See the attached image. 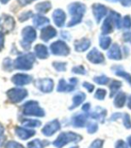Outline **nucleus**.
<instances>
[{
  "mask_svg": "<svg viewBox=\"0 0 131 148\" xmlns=\"http://www.w3.org/2000/svg\"><path fill=\"white\" fill-rule=\"evenodd\" d=\"M68 10L71 16V19L68 23V27H72L80 23L86 13V5L80 2H74L68 6Z\"/></svg>",
  "mask_w": 131,
  "mask_h": 148,
  "instance_id": "f257e3e1",
  "label": "nucleus"
},
{
  "mask_svg": "<svg viewBox=\"0 0 131 148\" xmlns=\"http://www.w3.org/2000/svg\"><path fill=\"white\" fill-rule=\"evenodd\" d=\"M81 136L73 133V132H62L61 133L58 137L53 141V145L57 148H62L64 145H66L69 143H77L81 140Z\"/></svg>",
  "mask_w": 131,
  "mask_h": 148,
  "instance_id": "f03ea898",
  "label": "nucleus"
},
{
  "mask_svg": "<svg viewBox=\"0 0 131 148\" xmlns=\"http://www.w3.org/2000/svg\"><path fill=\"white\" fill-rule=\"evenodd\" d=\"M35 56H34L32 53L18 56L14 62V67L17 70H30L33 67V63L35 62Z\"/></svg>",
  "mask_w": 131,
  "mask_h": 148,
  "instance_id": "7ed1b4c3",
  "label": "nucleus"
},
{
  "mask_svg": "<svg viewBox=\"0 0 131 148\" xmlns=\"http://www.w3.org/2000/svg\"><path fill=\"white\" fill-rule=\"evenodd\" d=\"M23 112L26 116H36V117H44L45 111L36 101H28L23 106Z\"/></svg>",
  "mask_w": 131,
  "mask_h": 148,
  "instance_id": "20e7f679",
  "label": "nucleus"
},
{
  "mask_svg": "<svg viewBox=\"0 0 131 148\" xmlns=\"http://www.w3.org/2000/svg\"><path fill=\"white\" fill-rule=\"evenodd\" d=\"M21 37H23L21 46L25 49H29L30 47V44L37 38V32L34 28L27 26L21 31Z\"/></svg>",
  "mask_w": 131,
  "mask_h": 148,
  "instance_id": "39448f33",
  "label": "nucleus"
},
{
  "mask_svg": "<svg viewBox=\"0 0 131 148\" xmlns=\"http://www.w3.org/2000/svg\"><path fill=\"white\" fill-rule=\"evenodd\" d=\"M50 50L54 56H66L70 54V47L65 42L62 40H57L51 44Z\"/></svg>",
  "mask_w": 131,
  "mask_h": 148,
  "instance_id": "423d86ee",
  "label": "nucleus"
},
{
  "mask_svg": "<svg viewBox=\"0 0 131 148\" xmlns=\"http://www.w3.org/2000/svg\"><path fill=\"white\" fill-rule=\"evenodd\" d=\"M7 97L13 103H20L28 97V91L23 88H12L6 93Z\"/></svg>",
  "mask_w": 131,
  "mask_h": 148,
  "instance_id": "0eeeda50",
  "label": "nucleus"
},
{
  "mask_svg": "<svg viewBox=\"0 0 131 148\" xmlns=\"http://www.w3.org/2000/svg\"><path fill=\"white\" fill-rule=\"evenodd\" d=\"M14 19L8 14H3L0 16V32L7 33L14 29Z\"/></svg>",
  "mask_w": 131,
  "mask_h": 148,
  "instance_id": "6e6552de",
  "label": "nucleus"
},
{
  "mask_svg": "<svg viewBox=\"0 0 131 148\" xmlns=\"http://www.w3.org/2000/svg\"><path fill=\"white\" fill-rule=\"evenodd\" d=\"M77 83H78V79L75 78H71L69 82H66V80L62 79L59 81L57 91L58 92H71L75 89Z\"/></svg>",
  "mask_w": 131,
  "mask_h": 148,
  "instance_id": "1a4fd4ad",
  "label": "nucleus"
},
{
  "mask_svg": "<svg viewBox=\"0 0 131 148\" xmlns=\"http://www.w3.org/2000/svg\"><path fill=\"white\" fill-rule=\"evenodd\" d=\"M35 86L43 93H50L53 89V81L51 79H42L35 81Z\"/></svg>",
  "mask_w": 131,
  "mask_h": 148,
  "instance_id": "9d476101",
  "label": "nucleus"
},
{
  "mask_svg": "<svg viewBox=\"0 0 131 148\" xmlns=\"http://www.w3.org/2000/svg\"><path fill=\"white\" fill-rule=\"evenodd\" d=\"M93 10V14L95 18V21L97 23H100L102 19L107 14L108 9L105 5H101V4H94L92 6Z\"/></svg>",
  "mask_w": 131,
  "mask_h": 148,
  "instance_id": "9b49d317",
  "label": "nucleus"
},
{
  "mask_svg": "<svg viewBox=\"0 0 131 148\" xmlns=\"http://www.w3.org/2000/svg\"><path fill=\"white\" fill-rule=\"evenodd\" d=\"M60 122L57 120H53L45 125V127L42 129V133L47 136H51L54 133H56L60 130Z\"/></svg>",
  "mask_w": 131,
  "mask_h": 148,
  "instance_id": "f8f14e48",
  "label": "nucleus"
},
{
  "mask_svg": "<svg viewBox=\"0 0 131 148\" xmlns=\"http://www.w3.org/2000/svg\"><path fill=\"white\" fill-rule=\"evenodd\" d=\"M86 58L89 62H91L92 63H95V64H99V63H102L104 62V55L95 47L93 48L88 54H87Z\"/></svg>",
  "mask_w": 131,
  "mask_h": 148,
  "instance_id": "ddd939ff",
  "label": "nucleus"
},
{
  "mask_svg": "<svg viewBox=\"0 0 131 148\" xmlns=\"http://www.w3.org/2000/svg\"><path fill=\"white\" fill-rule=\"evenodd\" d=\"M31 80V76L23 73H17L12 78V82L16 86H25L27 84H29Z\"/></svg>",
  "mask_w": 131,
  "mask_h": 148,
  "instance_id": "4468645a",
  "label": "nucleus"
},
{
  "mask_svg": "<svg viewBox=\"0 0 131 148\" xmlns=\"http://www.w3.org/2000/svg\"><path fill=\"white\" fill-rule=\"evenodd\" d=\"M56 35H57V31L56 29L53 28L52 26H46L45 28H43L41 29L40 38L43 41L47 42L50 39H52L53 38L56 37Z\"/></svg>",
  "mask_w": 131,
  "mask_h": 148,
  "instance_id": "2eb2a0df",
  "label": "nucleus"
},
{
  "mask_svg": "<svg viewBox=\"0 0 131 148\" xmlns=\"http://www.w3.org/2000/svg\"><path fill=\"white\" fill-rule=\"evenodd\" d=\"M53 20L54 24L59 28H62L65 24L66 14H65V13L62 9H56V10H54V12L53 13Z\"/></svg>",
  "mask_w": 131,
  "mask_h": 148,
  "instance_id": "dca6fc26",
  "label": "nucleus"
},
{
  "mask_svg": "<svg viewBox=\"0 0 131 148\" xmlns=\"http://www.w3.org/2000/svg\"><path fill=\"white\" fill-rule=\"evenodd\" d=\"M15 134L17 135V136L19 138L23 139V140H27L30 137L33 136L36 134L35 130H29V129H25V128H18L15 129Z\"/></svg>",
  "mask_w": 131,
  "mask_h": 148,
  "instance_id": "f3484780",
  "label": "nucleus"
},
{
  "mask_svg": "<svg viewBox=\"0 0 131 148\" xmlns=\"http://www.w3.org/2000/svg\"><path fill=\"white\" fill-rule=\"evenodd\" d=\"M91 42L88 38H83L81 39L76 40L74 43V48L77 52H85L90 47Z\"/></svg>",
  "mask_w": 131,
  "mask_h": 148,
  "instance_id": "a211bd4d",
  "label": "nucleus"
},
{
  "mask_svg": "<svg viewBox=\"0 0 131 148\" xmlns=\"http://www.w3.org/2000/svg\"><path fill=\"white\" fill-rule=\"evenodd\" d=\"M107 56L112 60H116V61L121 60L122 58V54H121V50L118 44H113L110 47V49H109Z\"/></svg>",
  "mask_w": 131,
  "mask_h": 148,
  "instance_id": "6ab92c4d",
  "label": "nucleus"
},
{
  "mask_svg": "<svg viewBox=\"0 0 131 148\" xmlns=\"http://www.w3.org/2000/svg\"><path fill=\"white\" fill-rule=\"evenodd\" d=\"M87 114L86 113H79L72 118V125L75 128H82L86 123Z\"/></svg>",
  "mask_w": 131,
  "mask_h": 148,
  "instance_id": "aec40b11",
  "label": "nucleus"
},
{
  "mask_svg": "<svg viewBox=\"0 0 131 148\" xmlns=\"http://www.w3.org/2000/svg\"><path fill=\"white\" fill-rule=\"evenodd\" d=\"M113 25H114L113 19L110 14H109V16L104 21L103 25H102V32H103V34L106 35V34L111 33L112 31V29H113Z\"/></svg>",
  "mask_w": 131,
  "mask_h": 148,
  "instance_id": "412c9836",
  "label": "nucleus"
},
{
  "mask_svg": "<svg viewBox=\"0 0 131 148\" xmlns=\"http://www.w3.org/2000/svg\"><path fill=\"white\" fill-rule=\"evenodd\" d=\"M34 49H35V56L39 59H47L49 56L48 49L45 45L38 44Z\"/></svg>",
  "mask_w": 131,
  "mask_h": 148,
  "instance_id": "4be33fe9",
  "label": "nucleus"
},
{
  "mask_svg": "<svg viewBox=\"0 0 131 148\" xmlns=\"http://www.w3.org/2000/svg\"><path fill=\"white\" fill-rule=\"evenodd\" d=\"M47 24H49V19L42 16L40 14H36L33 16V25L36 28H39V29H43V27L47 26Z\"/></svg>",
  "mask_w": 131,
  "mask_h": 148,
  "instance_id": "5701e85b",
  "label": "nucleus"
},
{
  "mask_svg": "<svg viewBox=\"0 0 131 148\" xmlns=\"http://www.w3.org/2000/svg\"><path fill=\"white\" fill-rule=\"evenodd\" d=\"M90 116L96 120V121H104L105 116H106V110L104 108H102L100 106H97L90 114Z\"/></svg>",
  "mask_w": 131,
  "mask_h": 148,
  "instance_id": "b1692460",
  "label": "nucleus"
},
{
  "mask_svg": "<svg viewBox=\"0 0 131 148\" xmlns=\"http://www.w3.org/2000/svg\"><path fill=\"white\" fill-rule=\"evenodd\" d=\"M85 99H86V95L83 92L77 93L72 98V104H71V106L70 107V110L77 108L79 105H80L85 101Z\"/></svg>",
  "mask_w": 131,
  "mask_h": 148,
  "instance_id": "393cba45",
  "label": "nucleus"
},
{
  "mask_svg": "<svg viewBox=\"0 0 131 148\" xmlns=\"http://www.w3.org/2000/svg\"><path fill=\"white\" fill-rule=\"evenodd\" d=\"M126 94L123 93V92H119L117 94V96L115 97V99H114V105L115 107L117 108H121L124 106V104L126 103Z\"/></svg>",
  "mask_w": 131,
  "mask_h": 148,
  "instance_id": "a878e982",
  "label": "nucleus"
},
{
  "mask_svg": "<svg viewBox=\"0 0 131 148\" xmlns=\"http://www.w3.org/2000/svg\"><path fill=\"white\" fill-rule=\"evenodd\" d=\"M112 70H113V72L116 74L117 76L122 77L125 80L128 81V83L131 86V75L129 73L126 72L123 69H119V67H116V66H113Z\"/></svg>",
  "mask_w": 131,
  "mask_h": 148,
  "instance_id": "bb28decb",
  "label": "nucleus"
},
{
  "mask_svg": "<svg viewBox=\"0 0 131 148\" xmlns=\"http://www.w3.org/2000/svg\"><path fill=\"white\" fill-rule=\"evenodd\" d=\"M52 8V5L49 1L41 2L36 5V10L39 14H46Z\"/></svg>",
  "mask_w": 131,
  "mask_h": 148,
  "instance_id": "cd10ccee",
  "label": "nucleus"
},
{
  "mask_svg": "<svg viewBox=\"0 0 131 148\" xmlns=\"http://www.w3.org/2000/svg\"><path fill=\"white\" fill-rule=\"evenodd\" d=\"M112 44V38L107 36H101L99 38V45L102 49L107 50Z\"/></svg>",
  "mask_w": 131,
  "mask_h": 148,
  "instance_id": "c85d7f7f",
  "label": "nucleus"
},
{
  "mask_svg": "<svg viewBox=\"0 0 131 148\" xmlns=\"http://www.w3.org/2000/svg\"><path fill=\"white\" fill-rule=\"evenodd\" d=\"M21 124L24 128H38L41 126V122L38 120H23L21 121Z\"/></svg>",
  "mask_w": 131,
  "mask_h": 148,
  "instance_id": "c756f323",
  "label": "nucleus"
},
{
  "mask_svg": "<svg viewBox=\"0 0 131 148\" xmlns=\"http://www.w3.org/2000/svg\"><path fill=\"white\" fill-rule=\"evenodd\" d=\"M110 90H111V95L110 97H112L114 95H116V93L118 92V90L121 88V82L119 80H112L110 83Z\"/></svg>",
  "mask_w": 131,
  "mask_h": 148,
  "instance_id": "7c9ffc66",
  "label": "nucleus"
},
{
  "mask_svg": "<svg viewBox=\"0 0 131 148\" xmlns=\"http://www.w3.org/2000/svg\"><path fill=\"white\" fill-rule=\"evenodd\" d=\"M110 15L113 19V23H114L115 27L117 29H121V25H122V21H121V15H119V14H118V13H116L114 11H111L110 12Z\"/></svg>",
  "mask_w": 131,
  "mask_h": 148,
  "instance_id": "2f4dec72",
  "label": "nucleus"
},
{
  "mask_svg": "<svg viewBox=\"0 0 131 148\" xmlns=\"http://www.w3.org/2000/svg\"><path fill=\"white\" fill-rule=\"evenodd\" d=\"M46 141H41L39 139H34L30 142L28 143V148H43L45 147L47 143H45Z\"/></svg>",
  "mask_w": 131,
  "mask_h": 148,
  "instance_id": "473e14b6",
  "label": "nucleus"
},
{
  "mask_svg": "<svg viewBox=\"0 0 131 148\" xmlns=\"http://www.w3.org/2000/svg\"><path fill=\"white\" fill-rule=\"evenodd\" d=\"M98 130V125L95 121H89L86 125V130L89 134H94Z\"/></svg>",
  "mask_w": 131,
  "mask_h": 148,
  "instance_id": "72a5a7b5",
  "label": "nucleus"
},
{
  "mask_svg": "<svg viewBox=\"0 0 131 148\" xmlns=\"http://www.w3.org/2000/svg\"><path fill=\"white\" fill-rule=\"evenodd\" d=\"M94 81L99 85H106L109 82V78L106 77L105 75H101V76H96L94 78Z\"/></svg>",
  "mask_w": 131,
  "mask_h": 148,
  "instance_id": "f704fd0d",
  "label": "nucleus"
},
{
  "mask_svg": "<svg viewBox=\"0 0 131 148\" xmlns=\"http://www.w3.org/2000/svg\"><path fill=\"white\" fill-rule=\"evenodd\" d=\"M53 67L56 69L57 71H66L67 64H66V62H53Z\"/></svg>",
  "mask_w": 131,
  "mask_h": 148,
  "instance_id": "c9c22d12",
  "label": "nucleus"
},
{
  "mask_svg": "<svg viewBox=\"0 0 131 148\" xmlns=\"http://www.w3.org/2000/svg\"><path fill=\"white\" fill-rule=\"evenodd\" d=\"M106 97V90L103 88H98L95 93V97L97 100H104Z\"/></svg>",
  "mask_w": 131,
  "mask_h": 148,
  "instance_id": "e433bc0d",
  "label": "nucleus"
},
{
  "mask_svg": "<svg viewBox=\"0 0 131 148\" xmlns=\"http://www.w3.org/2000/svg\"><path fill=\"white\" fill-rule=\"evenodd\" d=\"M123 125L125 126L126 129H131V119L130 116L128 113H124L123 116Z\"/></svg>",
  "mask_w": 131,
  "mask_h": 148,
  "instance_id": "4c0bfd02",
  "label": "nucleus"
},
{
  "mask_svg": "<svg viewBox=\"0 0 131 148\" xmlns=\"http://www.w3.org/2000/svg\"><path fill=\"white\" fill-rule=\"evenodd\" d=\"M122 27L124 29H130L131 28V17L129 15H126L122 19Z\"/></svg>",
  "mask_w": 131,
  "mask_h": 148,
  "instance_id": "58836bf2",
  "label": "nucleus"
},
{
  "mask_svg": "<svg viewBox=\"0 0 131 148\" xmlns=\"http://www.w3.org/2000/svg\"><path fill=\"white\" fill-rule=\"evenodd\" d=\"M72 72L74 73H77V74H81V75H84V74L86 73V69L84 68V66L82 65H78V66H75L72 68Z\"/></svg>",
  "mask_w": 131,
  "mask_h": 148,
  "instance_id": "ea45409f",
  "label": "nucleus"
},
{
  "mask_svg": "<svg viewBox=\"0 0 131 148\" xmlns=\"http://www.w3.org/2000/svg\"><path fill=\"white\" fill-rule=\"evenodd\" d=\"M104 145V141L101 139H95L92 142L90 145L89 148H103Z\"/></svg>",
  "mask_w": 131,
  "mask_h": 148,
  "instance_id": "a19ab883",
  "label": "nucleus"
},
{
  "mask_svg": "<svg viewBox=\"0 0 131 148\" xmlns=\"http://www.w3.org/2000/svg\"><path fill=\"white\" fill-rule=\"evenodd\" d=\"M5 148H24V147L15 141H10L5 145Z\"/></svg>",
  "mask_w": 131,
  "mask_h": 148,
  "instance_id": "79ce46f5",
  "label": "nucleus"
},
{
  "mask_svg": "<svg viewBox=\"0 0 131 148\" xmlns=\"http://www.w3.org/2000/svg\"><path fill=\"white\" fill-rule=\"evenodd\" d=\"M32 15V13L30 11L29 12H25V13H23L21 15H19V20L21 22H25L28 19H29Z\"/></svg>",
  "mask_w": 131,
  "mask_h": 148,
  "instance_id": "37998d69",
  "label": "nucleus"
},
{
  "mask_svg": "<svg viewBox=\"0 0 131 148\" xmlns=\"http://www.w3.org/2000/svg\"><path fill=\"white\" fill-rule=\"evenodd\" d=\"M83 87H84L87 91H88L89 93H92L93 90L95 89V86L92 85V84H90V83H88V82H84V83H83Z\"/></svg>",
  "mask_w": 131,
  "mask_h": 148,
  "instance_id": "c03bdc74",
  "label": "nucleus"
},
{
  "mask_svg": "<svg viewBox=\"0 0 131 148\" xmlns=\"http://www.w3.org/2000/svg\"><path fill=\"white\" fill-rule=\"evenodd\" d=\"M115 148H128L127 144L122 141V140H119L117 143H116V145H115Z\"/></svg>",
  "mask_w": 131,
  "mask_h": 148,
  "instance_id": "a18cd8bd",
  "label": "nucleus"
},
{
  "mask_svg": "<svg viewBox=\"0 0 131 148\" xmlns=\"http://www.w3.org/2000/svg\"><path fill=\"white\" fill-rule=\"evenodd\" d=\"M35 0H18V3L21 5V6H25L29 5L30 3L34 2Z\"/></svg>",
  "mask_w": 131,
  "mask_h": 148,
  "instance_id": "49530a36",
  "label": "nucleus"
},
{
  "mask_svg": "<svg viewBox=\"0 0 131 148\" xmlns=\"http://www.w3.org/2000/svg\"><path fill=\"white\" fill-rule=\"evenodd\" d=\"M123 39L125 42L131 43V31H129V32H126L123 34Z\"/></svg>",
  "mask_w": 131,
  "mask_h": 148,
  "instance_id": "de8ad7c7",
  "label": "nucleus"
},
{
  "mask_svg": "<svg viewBox=\"0 0 131 148\" xmlns=\"http://www.w3.org/2000/svg\"><path fill=\"white\" fill-rule=\"evenodd\" d=\"M4 45H5V36L4 33L0 32V51H2Z\"/></svg>",
  "mask_w": 131,
  "mask_h": 148,
  "instance_id": "09e8293b",
  "label": "nucleus"
},
{
  "mask_svg": "<svg viewBox=\"0 0 131 148\" xmlns=\"http://www.w3.org/2000/svg\"><path fill=\"white\" fill-rule=\"evenodd\" d=\"M89 109H90V103H85V104L83 105V107H82V110H83L84 112H86V113H87V112L89 111Z\"/></svg>",
  "mask_w": 131,
  "mask_h": 148,
  "instance_id": "8fccbe9b",
  "label": "nucleus"
},
{
  "mask_svg": "<svg viewBox=\"0 0 131 148\" xmlns=\"http://www.w3.org/2000/svg\"><path fill=\"white\" fill-rule=\"evenodd\" d=\"M121 4L124 5V6H130L131 5V0H121Z\"/></svg>",
  "mask_w": 131,
  "mask_h": 148,
  "instance_id": "3c124183",
  "label": "nucleus"
},
{
  "mask_svg": "<svg viewBox=\"0 0 131 148\" xmlns=\"http://www.w3.org/2000/svg\"><path fill=\"white\" fill-rule=\"evenodd\" d=\"M121 112H117L116 114H113V115L112 116L111 120H112V121H116V120H118L119 117H121Z\"/></svg>",
  "mask_w": 131,
  "mask_h": 148,
  "instance_id": "603ef678",
  "label": "nucleus"
},
{
  "mask_svg": "<svg viewBox=\"0 0 131 148\" xmlns=\"http://www.w3.org/2000/svg\"><path fill=\"white\" fill-rule=\"evenodd\" d=\"M67 35H69V33L68 32H66V31H62V37H63L64 38H67V39H70V36H67Z\"/></svg>",
  "mask_w": 131,
  "mask_h": 148,
  "instance_id": "864d4df0",
  "label": "nucleus"
},
{
  "mask_svg": "<svg viewBox=\"0 0 131 148\" xmlns=\"http://www.w3.org/2000/svg\"><path fill=\"white\" fill-rule=\"evenodd\" d=\"M5 140V137L4 136H0V147H1V146L3 145Z\"/></svg>",
  "mask_w": 131,
  "mask_h": 148,
  "instance_id": "5fc2aeb1",
  "label": "nucleus"
},
{
  "mask_svg": "<svg viewBox=\"0 0 131 148\" xmlns=\"http://www.w3.org/2000/svg\"><path fill=\"white\" fill-rule=\"evenodd\" d=\"M128 107L131 110V95L128 97Z\"/></svg>",
  "mask_w": 131,
  "mask_h": 148,
  "instance_id": "6e6d98bb",
  "label": "nucleus"
},
{
  "mask_svg": "<svg viewBox=\"0 0 131 148\" xmlns=\"http://www.w3.org/2000/svg\"><path fill=\"white\" fill-rule=\"evenodd\" d=\"M4 131H5V129H4V127L0 124V136H2L3 135V133H4Z\"/></svg>",
  "mask_w": 131,
  "mask_h": 148,
  "instance_id": "4d7b16f0",
  "label": "nucleus"
},
{
  "mask_svg": "<svg viewBox=\"0 0 131 148\" xmlns=\"http://www.w3.org/2000/svg\"><path fill=\"white\" fill-rule=\"evenodd\" d=\"M128 144L129 147L131 148V136L128 137Z\"/></svg>",
  "mask_w": 131,
  "mask_h": 148,
  "instance_id": "13d9d810",
  "label": "nucleus"
},
{
  "mask_svg": "<svg viewBox=\"0 0 131 148\" xmlns=\"http://www.w3.org/2000/svg\"><path fill=\"white\" fill-rule=\"evenodd\" d=\"M9 1H10V0H1V3L2 4H7Z\"/></svg>",
  "mask_w": 131,
  "mask_h": 148,
  "instance_id": "bf43d9fd",
  "label": "nucleus"
},
{
  "mask_svg": "<svg viewBox=\"0 0 131 148\" xmlns=\"http://www.w3.org/2000/svg\"><path fill=\"white\" fill-rule=\"evenodd\" d=\"M107 1H110V2H119V1H121V0H107Z\"/></svg>",
  "mask_w": 131,
  "mask_h": 148,
  "instance_id": "052dcab7",
  "label": "nucleus"
},
{
  "mask_svg": "<svg viewBox=\"0 0 131 148\" xmlns=\"http://www.w3.org/2000/svg\"><path fill=\"white\" fill-rule=\"evenodd\" d=\"M71 148H79L78 146H74V147H71Z\"/></svg>",
  "mask_w": 131,
  "mask_h": 148,
  "instance_id": "680f3d73",
  "label": "nucleus"
}]
</instances>
